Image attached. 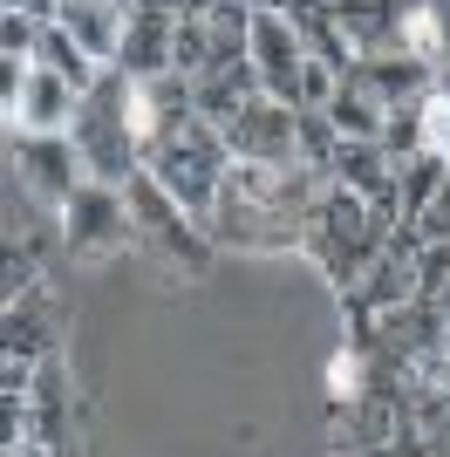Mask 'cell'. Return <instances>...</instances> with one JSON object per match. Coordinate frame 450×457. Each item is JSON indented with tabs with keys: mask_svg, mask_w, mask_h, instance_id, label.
<instances>
[{
	"mask_svg": "<svg viewBox=\"0 0 450 457\" xmlns=\"http://www.w3.org/2000/svg\"><path fill=\"white\" fill-rule=\"evenodd\" d=\"M423 151H430V157H444V164H450V103H444V96H423Z\"/></svg>",
	"mask_w": 450,
	"mask_h": 457,
	"instance_id": "27",
	"label": "cell"
},
{
	"mask_svg": "<svg viewBox=\"0 0 450 457\" xmlns=\"http://www.w3.org/2000/svg\"><path fill=\"white\" fill-rule=\"evenodd\" d=\"M382 151H389L396 164L423 151V103H396V110H389V123H382Z\"/></svg>",
	"mask_w": 450,
	"mask_h": 457,
	"instance_id": "24",
	"label": "cell"
},
{
	"mask_svg": "<svg viewBox=\"0 0 450 457\" xmlns=\"http://www.w3.org/2000/svg\"><path fill=\"white\" fill-rule=\"evenodd\" d=\"M75 151L89 164L96 185H130L144 171V130H137V82L123 69H103L82 110H75Z\"/></svg>",
	"mask_w": 450,
	"mask_h": 457,
	"instance_id": "3",
	"label": "cell"
},
{
	"mask_svg": "<svg viewBox=\"0 0 450 457\" xmlns=\"http://www.w3.org/2000/svg\"><path fill=\"white\" fill-rule=\"evenodd\" d=\"M0 335H7V355H14V362H55V301H48V287H35L28 301L7 307Z\"/></svg>",
	"mask_w": 450,
	"mask_h": 457,
	"instance_id": "15",
	"label": "cell"
},
{
	"mask_svg": "<svg viewBox=\"0 0 450 457\" xmlns=\"http://www.w3.org/2000/svg\"><path fill=\"white\" fill-rule=\"evenodd\" d=\"M62 246L82 260V267H103V260H116V253L137 246V219H130V191L123 185H82L62 205Z\"/></svg>",
	"mask_w": 450,
	"mask_h": 457,
	"instance_id": "6",
	"label": "cell"
},
{
	"mask_svg": "<svg viewBox=\"0 0 450 457\" xmlns=\"http://www.w3.org/2000/svg\"><path fill=\"white\" fill-rule=\"evenodd\" d=\"M335 7V21L355 35L362 55H382V48H396V35H403V14H410L416 0H328Z\"/></svg>",
	"mask_w": 450,
	"mask_h": 457,
	"instance_id": "16",
	"label": "cell"
},
{
	"mask_svg": "<svg viewBox=\"0 0 450 457\" xmlns=\"http://www.w3.org/2000/svg\"><path fill=\"white\" fill-rule=\"evenodd\" d=\"M144 171L157 178V185L178 198V205L205 226L212 205H219V185L225 171H232V151H225V130L212 123V116H178V123H157V130L144 137Z\"/></svg>",
	"mask_w": 450,
	"mask_h": 457,
	"instance_id": "2",
	"label": "cell"
},
{
	"mask_svg": "<svg viewBox=\"0 0 450 457\" xmlns=\"http://www.w3.org/2000/svg\"><path fill=\"white\" fill-rule=\"evenodd\" d=\"M396 48H403V55H423V62H437V69H444V28H437L430 0H416L410 14H403V35H396Z\"/></svg>",
	"mask_w": 450,
	"mask_h": 457,
	"instance_id": "22",
	"label": "cell"
},
{
	"mask_svg": "<svg viewBox=\"0 0 450 457\" xmlns=\"http://www.w3.org/2000/svg\"><path fill=\"white\" fill-rule=\"evenodd\" d=\"M328 178H335L341 191H355V198H389L396 178H403V164H396L375 137H369V144L341 137V151H335V164H328Z\"/></svg>",
	"mask_w": 450,
	"mask_h": 457,
	"instance_id": "14",
	"label": "cell"
},
{
	"mask_svg": "<svg viewBox=\"0 0 450 457\" xmlns=\"http://www.w3.org/2000/svg\"><path fill=\"white\" fill-rule=\"evenodd\" d=\"M410 376H416V382H444V389H450V335H444V348L416 355V362H410Z\"/></svg>",
	"mask_w": 450,
	"mask_h": 457,
	"instance_id": "28",
	"label": "cell"
},
{
	"mask_svg": "<svg viewBox=\"0 0 450 457\" xmlns=\"http://www.w3.org/2000/svg\"><path fill=\"white\" fill-rule=\"evenodd\" d=\"M75 110H82V96H75L55 69H28V89H21V103L7 110V123H14V137H69Z\"/></svg>",
	"mask_w": 450,
	"mask_h": 457,
	"instance_id": "12",
	"label": "cell"
},
{
	"mask_svg": "<svg viewBox=\"0 0 450 457\" xmlns=\"http://www.w3.org/2000/svg\"><path fill=\"white\" fill-rule=\"evenodd\" d=\"M225 130V151L239 164H300V110L294 103H273V96H253Z\"/></svg>",
	"mask_w": 450,
	"mask_h": 457,
	"instance_id": "7",
	"label": "cell"
},
{
	"mask_svg": "<svg viewBox=\"0 0 450 457\" xmlns=\"http://www.w3.org/2000/svg\"><path fill=\"white\" fill-rule=\"evenodd\" d=\"M341 89V69H328V62L307 55V76H300V110H328Z\"/></svg>",
	"mask_w": 450,
	"mask_h": 457,
	"instance_id": "26",
	"label": "cell"
},
{
	"mask_svg": "<svg viewBox=\"0 0 450 457\" xmlns=\"http://www.w3.org/2000/svg\"><path fill=\"white\" fill-rule=\"evenodd\" d=\"M430 89H437V96H444V103H450V62H444V69H437V82H430Z\"/></svg>",
	"mask_w": 450,
	"mask_h": 457,
	"instance_id": "32",
	"label": "cell"
},
{
	"mask_svg": "<svg viewBox=\"0 0 450 457\" xmlns=\"http://www.w3.org/2000/svg\"><path fill=\"white\" fill-rule=\"evenodd\" d=\"M328 123H335L341 137H355V144H382V123H389V103H375L362 82H348L341 76V89H335V103H328Z\"/></svg>",
	"mask_w": 450,
	"mask_h": 457,
	"instance_id": "19",
	"label": "cell"
},
{
	"mask_svg": "<svg viewBox=\"0 0 450 457\" xmlns=\"http://www.w3.org/2000/svg\"><path fill=\"white\" fill-rule=\"evenodd\" d=\"M382 246H389V239L375 232L369 198H355V191H341L335 178H328L314 219H307V260L321 267V280L335 287V294H348V287L369 273V260H375Z\"/></svg>",
	"mask_w": 450,
	"mask_h": 457,
	"instance_id": "4",
	"label": "cell"
},
{
	"mask_svg": "<svg viewBox=\"0 0 450 457\" xmlns=\"http://www.w3.org/2000/svg\"><path fill=\"white\" fill-rule=\"evenodd\" d=\"M123 191H130L137 246H144L150 260H164L171 273H191V280H198V273H212V260H219L212 232L198 226V219H191V212L178 205V198H171V191L157 185V178H150V171H137Z\"/></svg>",
	"mask_w": 450,
	"mask_h": 457,
	"instance_id": "5",
	"label": "cell"
},
{
	"mask_svg": "<svg viewBox=\"0 0 450 457\" xmlns=\"http://www.w3.org/2000/svg\"><path fill=\"white\" fill-rule=\"evenodd\" d=\"M348 82H362V89L375 96V103H423L437 82V62L423 55H403V48H382V55H355V69H348Z\"/></svg>",
	"mask_w": 450,
	"mask_h": 457,
	"instance_id": "13",
	"label": "cell"
},
{
	"mask_svg": "<svg viewBox=\"0 0 450 457\" xmlns=\"http://www.w3.org/2000/svg\"><path fill=\"white\" fill-rule=\"evenodd\" d=\"M0 457H75V444H14V451H0Z\"/></svg>",
	"mask_w": 450,
	"mask_h": 457,
	"instance_id": "29",
	"label": "cell"
},
{
	"mask_svg": "<svg viewBox=\"0 0 450 457\" xmlns=\"http://www.w3.org/2000/svg\"><path fill=\"white\" fill-rule=\"evenodd\" d=\"M14 178L28 185V198L62 212L75 191L89 185V164L75 151V137H14Z\"/></svg>",
	"mask_w": 450,
	"mask_h": 457,
	"instance_id": "8",
	"label": "cell"
},
{
	"mask_svg": "<svg viewBox=\"0 0 450 457\" xmlns=\"http://www.w3.org/2000/svg\"><path fill=\"white\" fill-rule=\"evenodd\" d=\"M253 96H266V82H260V69H253V62L212 69V76L198 82V116H212V123H232V116H239Z\"/></svg>",
	"mask_w": 450,
	"mask_h": 457,
	"instance_id": "17",
	"label": "cell"
},
{
	"mask_svg": "<svg viewBox=\"0 0 450 457\" xmlns=\"http://www.w3.org/2000/svg\"><path fill=\"white\" fill-rule=\"evenodd\" d=\"M35 69H55L62 82H69L75 96H89L96 82H103V69H96L89 55H82V48H75L69 35H62L55 21H48V28H41V48H35Z\"/></svg>",
	"mask_w": 450,
	"mask_h": 457,
	"instance_id": "20",
	"label": "cell"
},
{
	"mask_svg": "<svg viewBox=\"0 0 450 457\" xmlns=\"http://www.w3.org/2000/svg\"><path fill=\"white\" fill-rule=\"evenodd\" d=\"M171 69L191 82L212 76V21L205 14H178V41H171Z\"/></svg>",
	"mask_w": 450,
	"mask_h": 457,
	"instance_id": "21",
	"label": "cell"
},
{
	"mask_svg": "<svg viewBox=\"0 0 450 457\" xmlns=\"http://www.w3.org/2000/svg\"><path fill=\"white\" fill-rule=\"evenodd\" d=\"M178 14H212V0H171Z\"/></svg>",
	"mask_w": 450,
	"mask_h": 457,
	"instance_id": "31",
	"label": "cell"
},
{
	"mask_svg": "<svg viewBox=\"0 0 450 457\" xmlns=\"http://www.w3.org/2000/svg\"><path fill=\"white\" fill-rule=\"evenodd\" d=\"M341 151V130L328 123V110H300V164L307 171H328Z\"/></svg>",
	"mask_w": 450,
	"mask_h": 457,
	"instance_id": "23",
	"label": "cell"
},
{
	"mask_svg": "<svg viewBox=\"0 0 450 457\" xmlns=\"http://www.w3.org/2000/svg\"><path fill=\"white\" fill-rule=\"evenodd\" d=\"M300 28V41H307V55L314 62H328V69H341V76H348V69H355V35H348V28H341L335 21V7H314V14H287Z\"/></svg>",
	"mask_w": 450,
	"mask_h": 457,
	"instance_id": "18",
	"label": "cell"
},
{
	"mask_svg": "<svg viewBox=\"0 0 450 457\" xmlns=\"http://www.w3.org/2000/svg\"><path fill=\"white\" fill-rule=\"evenodd\" d=\"M321 191H328V171L232 157L205 232L219 253H307V219H314Z\"/></svg>",
	"mask_w": 450,
	"mask_h": 457,
	"instance_id": "1",
	"label": "cell"
},
{
	"mask_svg": "<svg viewBox=\"0 0 450 457\" xmlns=\"http://www.w3.org/2000/svg\"><path fill=\"white\" fill-rule=\"evenodd\" d=\"M7 7H14V14H35L41 28H48V21L62 14V0H7Z\"/></svg>",
	"mask_w": 450,
	"mask_h": 457,
	"instance_id": "30",
	"label": "cell"
},
{
	"mask_svg": "<svg viewBox=\"0 0 450 457\" xmlns=\"http://www.w3.org/2000/svg\"><path fill=\"white\" fill-rule=\"evenodd\" d=\"M171 41H178V7L171 0H130V35H123V76L150 82L171 69Z\"/></svg>",
	"mask_w": 450,
	"mask_h": 457,
	"instance_id": "10",
	"label": "cell"
},
{
	"mask_svg": "<svg viewBox=\"0 0 450 457\" xmlns=\"http://www.w3.org/2000/svg\"><path fill=\"white\" fill-rule=\"evenodd\" d=\"M35 48H41V21L35 14H0V55H14V62H35Z\"/></svg>",
	"mask_w": 450,
	"mask_h": 457,
	"instance_id": "25",
	"label": "cell"
},
{
	"mask_svg": "<svg viewBox=\"0 0 450 457\" xmlns=\"http://www.w3.org/2000/svg\"><path fill=\"white\" fill-rule=\"evenodd\" d=\"M253 69H260L273 103L300 110V76H307V41L287 14H253Z\"/></svg>",
	"mask_w": 450,
	"mask_h": 457,
	"instance_id": "9",
	"label": "cell"
},
{
	"mask_svg": "<svg viewBox=\"0 0 450 457\" xmlns=\"http://www.w3.org/2000/svg\"><path fill=\"white\" fill-rule=\"evenodd\" d=\"M55 28L96 69H116V62H123V35H130V7H116V0H62Z\"/></svg>",
	"mask_w": 450,
	"mask_h": 457,
	"instance_id": "11",
	"label": "cell"
},
{
	"mask_svg": "<svg viewBox=\"0 0 450 457\" xmlns=\"http://www.w3.org/2000/svg\"><path fill=\"white\" fill-rule=\"evenodd\" d=\"M437 307H444V328H450V280H444V294H437Z\"/></svg>",
	"mask_w": 450,
	"mask_h": 457,
	"instance_id": "33",
	"label": "cell"
}]
</instances>
